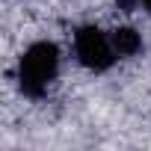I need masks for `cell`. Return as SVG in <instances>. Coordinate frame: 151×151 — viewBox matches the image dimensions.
Segmentation results:
<instances>
[{"mask_svg":"<svg viewBox=\"0 0 151 151\" xmlns=\"http://www.w3.org/2000/svg\"><path fill=\"white\" fill-rule=\"evenodd\" d=\"M59 71V47L53 42H36L24 50L21 65H18V83L21 92L30 98H42L47 86L53 83Z\"/></svg>","mask_w":151,"mask_h":151,"instance_id":"6da1fadb","label":"cell"},{"mask_svg":"<svg viewBox=\"0 0 151 151\" xmlns=\"http://www.w3.org/2000/svg\"><path fill=\"white\" fill-rule=\"evenodd\" d=\"M74 50H77L80 65H86L89 71H107L113 65V59L119 56L113 42L98 27H80L74 33Z\"/></svg>","mask_w":151,"mask_h":151,"instance_id":"7a4b0ae2","label":"cell"},{"mask_svg":"<svg viewBox=\"0 0 151 151\" xmlns=\"http://www.w3.org/2000/svg\"><path fill=\"white\" fill-rule=\"evenodd\" d=\"M110 42H113V47H116L119 56H136L142 50V39H139V33L133 27H119Z\"/></svg>","mask_w":151,"mask_h":151,"instance_id":"3957f363","label":"cell"},{"mask_svg":"<svg viewBox=\"0 0 151 151\" xmlns=\"http://www.w3.org/2000/svg\"><path fill=\"white\" fill-rule=\"evenodd\" d=\"M116 3H119V9H122V12H133L136 0H116Z\"/></svg>","mask_w":151,"mask_h":151,"instance_id":"277c9868","label":"cell"},{"mask_svg":"<svg viewBox=\"0 0 151 151\" xmlns=\"http://www.w3.org/2000/svg\"><path fill=\"white\" fill-rule=\"evenodd\" d=\"M142 6H145V12L151 15V0H142Z\"/></svg>","mask_w":151,"mask_h":151,"instance_id":"5b68a950","label":"cell"}]
</instances>
